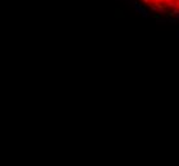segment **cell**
<instances>
[{
    "label": "cell",
    "mask_w": 179,
    "mask_h": 166,
    "mask_svg": "<svg viewBox=\"0 0 179 166\" xmlns=\"http://www.w3.org/2000/svg\"><path fill=\"white\" fill-rule=\"evenodd\" d=\"M136 3V0H132ZM154 12L166 15H179V0H138Z\"/></svg>",
    "instance_id": "1"
}]
</instances>
